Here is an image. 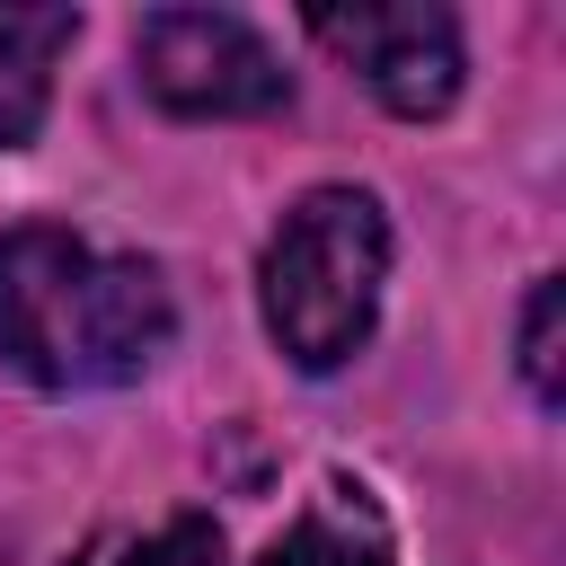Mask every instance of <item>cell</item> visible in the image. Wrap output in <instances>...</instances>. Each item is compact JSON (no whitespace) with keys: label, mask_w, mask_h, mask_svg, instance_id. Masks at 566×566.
I'll return each instance as SVG.
<instances>
[{"label":"cell","mask_w":566,"mask_h":566,"mask_svg":"<svg viewBox=\"0 0 566 566\" xmlns=\"http://www.w3.org/2000/svg\"><path fill=\"white\" fill-rule=\"evenodd\" d=\"M380 283H389V221L363 186H310L283 230L265 239L256 265V301H265V336L301 363V371H336L363 354L371 318H380Z\"/></svg>","instance_id":"obj_2"},{"label":"cell","mask_w":566,"mask_h":566,"mask_svg":"<svg viewBox=\"0 0 566 566\" xmlns=\"http://www.w3.org/2000/svg\"><path fill=\"white\" fill-rule=\"evenodd\" d=\"M80 18L71 9H0V150L35 142L44 97H53V62L71 53Z\"/></svg>","instance_id":"obj_5"},{"label":"cell","mask_w":566,"mask_h":566,"mask_svg":"<svg viewBox=\"0 0 566 566\" xmlns=\"http://www.w3.org/2000/svg\"><path fill=\"white\" fill-rule=\"evenodd\" d=\"M557 310H566V292L557 283H531V310H522V380L557 407V389H566V371H557Z\"/></svg>","instance_id":"obj_8"},{"label":"cell","mask_w":566,"mask_h":566,"mask_svg":"<svg viewBox=\"0 0 566 566\" xmlns=\"http://www.w3.org/2000/svg\"><path fill=\"white\" fill-rule=\"evenodd\" d=\"M133 53H142V88L168 115H274L292 97L274 44L230 9H150Z\"/></svg>","instance_id":"obj_3"},{"label":"cell","mask_w":566,"mask_h":566,"mask_svg":"<svg viewBox=\"0 0 566 566\" xmlns=\"http://www.w3.org/2000/svg\"><path fill=\"white\" fill-rule=\"evenodd\" d=\"M310 35L327 53H345L371 97L389 115H442L460 97V27L424 0H389V9H310Z\"/></svg>","instance_id":"obj_4"},{"label":"cell","mask_w":566,"mask_h":566,"mask_svg":"<svg viewBox=\"0 0 566 566\" xmlns=\"http://www.w3.org/2000/svg\"><path fill=\"white\" fill-rule=\"evenodd\" d=\"M265 566H389V531H380V513H371L363 486H327V495L265 548Z\"/></svg>","instance_id":"obj_6"},{"label":"cell","mask_w":566,"mask_h":566,"mask_svg":"<svg viewBox=\"0 0 566 566\" xmlns=\"http://www.w3.org/2000/svg\"><path fill=\"white\" fill-rule=\"evenodd\" d=\"M177 336L150 256H115L62 221L0 230V363L35 389L142 380Z\"/></svg>","instance_id":"obj_1"},{"label":"cell","mask_w":566,"mask_h":566,"mask_svg":"<svg viewBox=\"0 0 566 566\" xmlns=\"http://www.w3.org/2000/svg\"><path fill=\"white\" fill-rule=\"evenodd\" d=\"M71 566H221V531H212V513H177V522H159V531L88 539Z\"/></svg>","instance_id":"obj_7"}]
</instances>
